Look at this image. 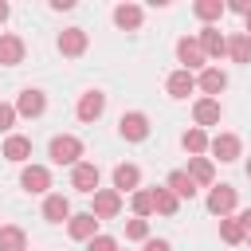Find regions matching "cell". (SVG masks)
Wrapping results in <instances>:
<instances>
[{
	"label": "cell",
	"mask_w": 251,
	"mask_h": 251,
	"mask_svg": "<svg viewBox=\"0 0 251 251\" xmlns=\"http://www.w3.org/2000/svg\"><path fill=\"white\" fill-rule=\"evenodd\" d=\"M78 157H82V141L75 137V133H59V137H51V161L55 165H78Z\"/></svg>",
	"instance_id": "6da1fadb"
},
{
	"label": "cell",
	"mask_w": 251,
	"mask_h": 251,
	"mask_svg": "<svg viewBox=\"0 0 251 251\" xmlns=\"http://www.w3.org/2000/svg\"><path fill=\"white\" fill-rule=\"evenodd\" d=\"M176 59L184 63V71H204V63H208V55H204V47H200V39L196 35H180L176 39Z\"/></svg>",
	"instance_id": "7a4b0ae2"
},
{
	"label": "cell",
	"mask_w": 251,
	"mask_h": 251,
	"mask_svg": "<svg viewBox=\"0 0 251 251\" xmlns=\"http://www.w3.org/2000/svg\"><path fill=\"white\" fill-rule=\"evenodd\" d=\"M98 180H102V173H98L94 161H78V165L71 169V188H78V192H86V196L98 192Z\"/></svg>",
	"instance_id": "3957f363"
},
{
	"label": "cell",
	"mask_w": 251,
	"mask_h": 251,
	"mask_svg": "<svg viewBox=\"0 0 251 251\" xmlns=\"http://www.w3.org/2000/svg\"><path fill=\"white\" fill-rule=\"evenodd\" d=\"M118 133H122L126 141H145V137H149V118H145L141 110H129V114L118 118Z\"/></svg>",
	"instance_id": "277c9868"
},
{
	"label": "cell",
	"mask_w": 251,
	"mask_h": 251,
	"mask_svg": "<svg viewBox=\"0 0 251 251\" xmlns=\"http://www.w3.org/2000/svg\"><path fill=\"white\" fill-rule=\"evenodd\" d=\"M208 212L220 216V220L231 216V212H235V188H231V184H212V188H208Z\"/></svg>",
	"instance_id": "5b68a950"
},
{
	"label": "cell",
	"mask_w": 251,
	"mask_h": 251,
	"mask_svg": "<svg viewBox=\"0 0 251 251\" xmlns=\"http://www.w3.org/2000/svg\"><path fill=\"white\" fill-rule=\"evenodd\" d=\"M98 220H114L118 212H122V192L118 188H98L94 192V208H90Z\"/></svg>",
	"instance_id": "8992f818"
},
{
	"label": "cell",
	"mask_w": 251,
	"mask_h": 251,
	"mask_svg": "<svg viewBox=\"0 0 251 251\" xmlns=\"http://www.w3.org/2000/svg\"><path fill=\"white\" fill-rule=\"evenodd\" d=\"M102 110H106V94H102V90H86V94L78 98V106H75L78 122H98Z\"/></svg>",
	"instance_id": "52a82bcc"
},
{
	"label": "cell",
	"mask_w": 251,
	"mask_h": 251,
	"mask_svg": "<svg viewBox=\"0 0 251 251\" xmlns=\"http://www.w3.org/2000/svg\"><path fill=\"white\" fill-rule=\"evenodd\" d=\"M208 149H212V157H216V161L231 165V161H239V149H243V145H239V137H235V133H216Z\"/></svg>",
	"instance_id": "ba28073f"
},
{
	"label": "cell",
	"mask_w": 251,
	"mask_h": 251,
	"mask_svg": "<svg viewBox=\"0 0 251 251\" xmlns=\"http://www.w3.org/2000/svg\"><path fill=\"white\" fill-rule=\"evenodd\" d=\"M184 173L192 176L196 188H212V184H216V165H212V157H188V169H184Z\"/></svg>",
	"instance_id": "9c48e42d"
},
{
	"label": "cell",
	"mask_w": 251,
	"mask_h": 251,
	"mask_svg": "<svg viewBox=\"0 0 251 251\" xmlns=\"http://www.w3.org/2000/svg\"><path fill=\"white\" fill-rule=\"evenodd\" d=\"M20 188L24 192H47L51 188V173L43 165H24L20 169Z\"/></svg>",
	"instance_id": "30bf717a"
},
{
	"label": "cell",
	"mask_w": 251,
	"mask_h": 251,
	"mask_svg": "<svg viewBox=\"0 0 251 251\" xmlns=\"http://www.w3.org/2000/svg\"><path fill=\"white\" fill-rule=\"evenodd\" d=\"M86 43H90V39H86V31H82V27H67V31H59V39H55V47H59L67 59L82 55V51H86Z\"/></svg>",
	"instance_id": "8fae6325"
},
{
	"label": "cell",
	"mask_w": 251,
	"mask_h": 251,
	"mask_svg": "<svg viewBox=\"0 0 251 251\" xmlns=\"http://www.w3.org/2000/svg\"><path fill=\"white\" fill-rule=\"evenodd\" d=\"M47 110V94L43 90H20V98H16V114H24V118H39Z\"/></svg>",
	"instance_id": "7c38bea8"
},
{
	"label": "cell",
	"mask_w": 251,
	"mask_h": 251,
	"mask_svg": "<svg viewBox=\"0 0 251 251\" xmlns=\"http://www.w3.org/2000/svg\"><path fill=\"white\" fill-rule=\"evenodd\" d=\"M75 212H71V200L63 196V192H47V200H43V220L47 224H63V220H71Z\"/></svg>",
	"instance_id": "4fadbf2b"
},
{
	"label": "cell",
	"mask_w": 251,
	"mask_h": 251,
	"mask_svg": "<svg viewBox=\"0 0 251 251\" xmlns=\"http://www.w3.org/2000/svg\"><path fill=\"white\" fill-rule=\"evenodd\" d=\"M67 231H71V239H94L98 235V216L94 212H78V216H71L67 220Z\"/></svg>",
	"instance_id": "5bb4252c"
},
{
	"label": "cell",
	"mask_w": 251,
	"mask_h": 251,
	"mask_svg": "<svg viewBox=\"0 0 251 251\" xmlns=\"http://www.w3.org/2000/svg\"><path fill=\"white\" fill-rule=\"evenodd\" d=\"M196 86L204 90V98H220V94H224V86H227V75H224L220 67H204V71H200V78H196Z\"/></svg>",
	"instance_id": "9a60e30c"
},
{
	"label": "cell",
	"mask_w": 251,
	"mask_h": 251,
	"mask_svg": "<svg viewBox=\"0 0 251 251\" xmlns=\"http://www.w3.org/2000/svg\"><path fill=\"white\" fill-rule=\"evenodd\" d=\"M165 90H169V98H188L192 90H196V75L192 71H173L169 78H165Z\"/></svg>",
	"instance_id": "2e32d148"
},
{
	"label": "cell",
	"mask_w": 251,
	"mask_h": 251,
	"mask_svg": "<svg viewBox=\"0 0 251 251\" xmlns=\"http://www.w3.org/2000/svg\"><path fill=\"white\" fill-rule=\"evenodd\" d=\"M220 114H224V110H220V98H196V102H192V118H196L200 129H204V126H216Z\"/></svg>",
	"instance_id": "e0dca14e"
},
{
	"label": "cell",
	"mask_w": 251,
	"mask_h": 251,
	"mask_svg": "<svg viewBox=\"0 0 251 251\" xmlns=\"http://www.w3.org/2000/svg\"><path fill=\"white\" fill-rule=\"evenodd\" d=\"M16 63H24V39L4 31L0 35V67H16Z\"/></svg>",
	"instance_id": "ac0fdd59"
},
{
	"label": "cell",
	"mask_w": 251,
	"mask_h": 251,
	"mask_svg": "<svg viewBox=\"0 0 251 251\" xmlns=\"http://www.w3.org/2000/svg\"><path fill=\"white\" fill-rule=\"evenodd\" d=\"M196 39H200V47H204V55H208V59L227 55V35H220V27H204Z\"/></svg>",
	"instance_id": "d6986e66"
},
{
	"label": "cell",
	"mask_w": 251,
	"mask_h": 251,
	"mask_svg": "<svg viewBox=\"0 0 251 251\" xmlns=\"http://www.w3.org/2000/svg\"><path fill=\"white\" fill-rule=\"evenodd\" d=\"M4 157L16 161V165H27V157H31V137H24V133H8V141H4Z\"/></svg>",
	"instance_id": "ffe728a7"
},
{
	"label": "cell",
	"mask_w": 251,
	"mask_h": 251,
	"mask_svg": "<svg viewBox=\"0 0 251 251\" xmlns=\"http://www.w3.org/2000/svg\"><path fill=\"white\" fill-rule=\"evenodd\" d=\"M137 184H141V169H137V165H118V169H114V188H118V192H129V196H133Z\"/></svg>",
	"instance_id": "44dd1931"
},
{
	"label": "cell",
	"mask_w": 251,
	"mask_h": 251,
	"mask_svg": "<svg viewBox=\"0 0 251 251\" xmlns=\"http://www.w3.org/2000/svg\"><path fill=\"white\" fill-rule=\"evenodd\" d=\"M141 16H145V12H141L137 4H118V8H114V24H118L122 31H133V27H141Z\"/></svg>",
	"instance_id": "7402d4cb"
},
{
	"label": "cell",
	"mask_w": 251,
	"mask_h": 251,
	"mask_svg": "<svg viewBox=\"0 0 251 251\" xmlns=\"http://www.w3.org/2000/svg\"><path fill=\"white\" fill-rule=\"evenodd\" d=\"M180 145H184V153H192V157H204V149L212 145V137H208V133H204L200 126H192V129H184Z\"/></svg>",
	"instance_id": "603a6c76"
},
{
	"label": "cell",
	"mask_w": 251,
	"mask_h": 251,
	"mask_svg": "<svg viewBox=\"0 0 251 251\" xmlns=\"http://www.w3.org/2000/svg\"><path fill=\"white\" fill-rule=\"evenodd\" d=\"M165 188H173V192H176V200H192V196H196V184H192V176H188L184 169H176V173H169V180H165Z\"/></svg>",
	"instance_id": "cb8c5ba5"
},
{
	"label": "cell",
	"mask_w": 251,
	"mask_h": 251,
	"mask_svg": "<svg viewBox=\"0 0 251 251\" xmlns=\"http://www.w3.org/2000/svg\"><path fill=\"white\" fill-rule=\"evenodd\" d=\"M0 251H27V235H24V227H16V224L0 227Z\"/></svg>",
	"instance_id": "d4e9b609"
},
{
	"label": "cell",
	"mask_w": 251,
	"mask_h": 251,
	"mask_svg": "<svg viewBox=\"0 0 251 251\" xmlns=\"http://www.w3.org/2000/svg\"><path fill=\"white\" fill-rule=\"evenodd\" d=\"M129 204H133V216H137V220H145V216H153V212H157L153 188H137V192L129 196Z\"/></svg>",
	"instance_id": "484cf974"
},
{
	"label": "cell",
	"mask_w": 251,
	"mask_h": 251,
	"mask_svg": "<svg viewBox=\"0 0 251 251\" xmlns=\"http://www.w3.org/2000/svg\"><path fill=\"white\" fill-rule=\"evenodd\" d=\"M220 239H224V243H231V247L247 239V231H243L239 216H224V220H220Z\"/></svg>",
	"instance_id": "4316f807"
},
{
	"label": "cell",
	"mask_w": 251,
	"mask_h": 251,
	"mask_svg": "<svg viewBox=\"0 0 251 251\" xmlns=\"http://www.w3.org/2000/svg\"><path fill=\"white\" fill-rule=\"evenodd\" d=\"M227 55L231 63H251V35H227Z\"/></svg>",
	"instance_id": "83f0119b"
},
{
	"label": "cell",
	"mask_w": 251,
	"mask_h": 251,
	"mask_svg": "<svg viewBox=\"0 0 251 251\" xmlns=\"http://www.w3.org/2000/svg\"><path fill=\"white\" fill-rule=\"evenodd\" d=\"M224 8H227L224 0H196V4H192V12H196L208 27H212V20H220V16H224Z\"/></svg>",
	"instance_id": "f1b7e54d"
},
{
	"label": "cell",
	"mask_w": 251,
	"mask_h": 251,
	"mask_svg": "<svg viewBox=\"0 0 251 251\" xmlns=\"http://www.w3.org/2000/svg\"><path fill=\"white\" fill-rule=\"evenodd\" d=\"M153 200H157V212L161 216H176V208H180V200H176V192L173 188H153Z\"/></svg>",
	"instance_id": "f546056e"
},
{
	"label": "cell",
	"mask_w": 251,
	"mask_h": 251,
	"mask_svg": "<svg viewBox=\"0 0 251 251\" xmlns=\"http://www.w3.org/2000/svg\"><path fill=\"white\" fill-rule=\"evenodd\" d=\"M126 239H137V243H145V239H149V224L133 216V220L126 224Z\"/></svg>",
	"instance_id": "4dcf8cb0"
},
{
	"label": "cell",
	"mask_w": 251,
	"mask_h": 251,
	"mask_svg": "<svg viewBox=\"0 0 251 251\" xmlns=\"http://www.w3.org/2000/svg\"><path fill=\"white\" fill-rule=\"evenodd\" d=\"M16 118H20V114H16V106H8V102H0V133H8V129L16 126Z\"/></svg>",
	"instance_id": "1f68e13d"
},
{
	"label": "cell",
	"mask_w": 251,
	"mask_h": 251,
	"mask_svg": "<svg viewBox=\"0 0 251 251\" xmlns=\"http://www.w3.org/2000/svg\"><path fill=\"white\" fill-rule=\"evenodd\" d=\"M86 251H118V239H114V235H94V239L86 243Z\"/></svg>",
	"instance_id": "d6a6232c"
},
{
	"label": "cell",
	"mask_w": 251,
	"mask_h": 251,
	"mask_svg": "<svg viewBox=\"0 0 251 251\" xmlns=\"http://www.w3.org/2000/svg\"><path fill=\"white\" fill-rule=\"evenodd\" d=\"M145 251H173L169 239H145Z\"/></svg>",
	"instance_id": "836d02e7"
},
{
	"label": "cell",
	"mask_w": 251,
	"mask_h": 251,
	"mask_svg": "<svg viewBox=\"0 0 251 251\" xmlns=\"http://www.w3.org/2000/svg\"><path fill=\"white\" fill-rule=\"evenodd\" d=\"M51 8H55V12H71V8H75V0H51Z\"/></svg>",
	"instance_id": "e575fe53"
},
{
	"label": "cell",
	"mask_w": 251,
	"mask_h": 251,
	"mask_svg": "<svg viewBox=\"0 0 251 251\" xmlns=\"http://www.w3.org/2000/svg\"><path fill=\"white\" fill-rule=\"evenodd\" d=\"M239 224H243V231L251 235V208H247V212H239Z\"/></svg>",
	"instance_id": "d590c367"
},
{
	"label": "cell",
	"mask_w": 251,
	"mask_h": 251,
	"mask_svg": "<svg viewBox=\"0 0 251 251\" xmlns=\"http://www.w3.org/2000/svg\"><path fill=\"white\" fill-rule=\"evenodd\" d=\"M8 16H12V8H8V4H4V0H0V24H4V20H8Z\"/></svg>",
	"instance_id": "8d00e7d4"
},
{
	"label": "cell",
	"mask_w": 251,
	"mask_h": 251,
	"mask_svg": "<svg viewBox=\"0 0 251 251\" xmlns=\"http://www.w3.org/2000/svg\"><path fill=\"white\" fill-rule=\"evenodd\" d=\"M243 35H251V16H247V31H243Z\"/></svg>",
	"instance_id": "74e56055"
},
{
	"label": "cell",
	"mask_w": 251,
	"mask_h": 251,
	"mask_svg": "<svg viewBox=\"0 0 251 251\" xmlns=\"http://www.w3.org/2000/svg\"><path fill=\"white\" fill-rule=\"evenodd\" d=\"M247 176H251V161H247Z\"/></svg>",
	"instance_id": "f35d334b"
},
{
	"label": "cell",
	"mask_w": 251,
	"mask_h": 251,
	"mask_svg": "<svg viewBox=\"0 0 251 251\" xmlns=\"http://www.w3.org/2000/svg\"><path fill=\"white\" fill-rule=\"evenodd\" d=\"M247 243H251V235H247Z\"/></svg>",
	"instance_id": "ab89813d"
}]
</instances>
